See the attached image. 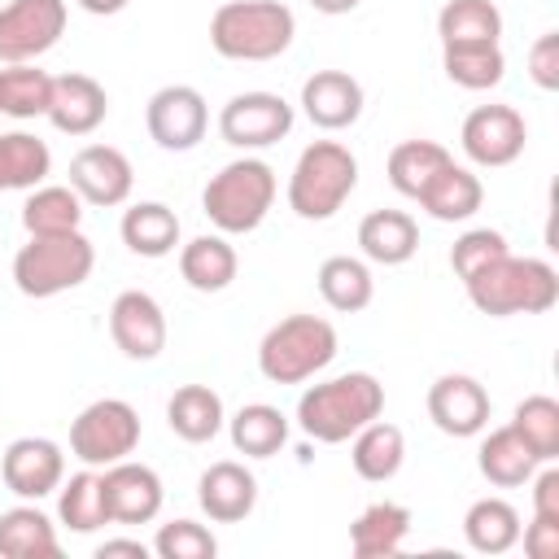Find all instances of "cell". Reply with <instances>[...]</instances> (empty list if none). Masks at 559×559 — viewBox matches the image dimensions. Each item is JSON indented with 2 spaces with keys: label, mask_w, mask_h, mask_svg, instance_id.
I'll list each match as a JSON object with an SVG mask.
<instances>
[{
  "label": "cell",
  "mask_w": 559,
  "mask_h": 559,
  "mask_svg": "<svg viewBox=\"0 0 559 559\" xmlns=\"http://www.w3.org/2000/svg\"><path fill=\"white\" fill-rule=\"evenodd\" d=\"M380 411H384V384L371 371H345L310 384L297 397V428L319 445H341Z\"/></svg>",
  "instance_id": "obj_1"
},
{
  "label": "cell",
  "mask_w": 559,
  "mask_h": 559,
  "mask_svg": "<svg viewBox=\"0 0 559 559\" xmlns=\"http://www.w3.org/2000/svg\"><path fill=\"white\" fill-rule=\"evenodd\" d=\"M463 288H467V301L489 319L546 314L559 301V271L546 258L502 253L489 266H480L472 280H463Z\"/></svg>",
  "instance_id": "obj_2"
},
{
  "label": "cell",
  "mask_w": 559,
  "mask_h": 559,
  "mask_svg": "<svg viewBox=\"0 0 559 559\" xmlns=\"http://www.w3.org/2000/svg\"><path fill=\"white\" fill-rule=\"evenodd\" d=\"M293 35L297 17L280 0H227L210 17V44L227 61H275Z\"/></svg>",
  "instance_id": "obj_3"
},
{
  "label": "cell",
  "mask_w": 559,
  "mask_h": 559,
  "mask_svg": "<svg viewBox=\"0 0 559 559\" xmlns=\"http://www.w3.org/2000/svg\"><path fill=\"white\" fill-rule=\"evenodd\" d=\"M275 192H280V183H275L271 162L245 153V157L227 162L218 175H210V183L201 192V210L223 236H249L271 214Z\"/></svg>",
  "instance_id": "obj_4"
},
{
  "label": "cell",
  "mask_w": 559,
  "mask_h": 559,
  "mask_svg": "<svg viewBox=\"0 0 559 559\" xmlns=\"http://www.w3.org/2000/svg\"><path fill=\"white\" fill-rule=\"evenodd\" d=\"M358 188V157L336 140H314L301 148L288 175V210L306 223L332 218Z\"/></svg>",
  "instance_id": "obj_5"
},
{
  "label": "cell",
  "mask_w": 559,
  "mask_h": 559,
  "mask_svg": "<svg viewBox=\"0 0 559 559\" xmlns=\"http://www.w3.org/2000/svg\"><path fill=\"white\" fill-rule=\"evenodd\" d=\"M336 328L319 314H288L266 328L258 345V371L271 384H306L336 358Z\"/></svg>",
  "instance_id": "obj_6"
},
{
  "label": "cell",
  "mask_w": 559,
  "mask_h": 559,
  "mask_svg": "<svg viewBox=\"0 0 559 559\" xmlns=\"http://www.w3.org/2000/svg\"><path fill=\"white\" fill-rule=\"evenodd\" d=\"M96 266V249L83 231H61V236H31L13 253V284L22 297H57L79 288Z\"/></svg>",
  "instance_id": "obj_7"
},
{
  "label": "cell",
  "mask_w": 559,
  "mask_h": 559,
  "mask_svg": "<svg viewBox=\"0 0 559 559\" xmlns=\"http://www.w3.org/2000/svg\"><path fill=\"white\" fill-rule=\"evenodd\" d=\"M140 445V411L122 397H100L83 406L70 424V454L83 467H109L118 459H131Z\"/></svg>",
  "instance_id": "obj_8"
},
{
  "label": "cell",
  "mask_w": 559,
  "mask_h": 559,
  "mask_svg": "<svg viewBox=\"0 0 559 559\" xmlns=\"http://www.w3.org/2000/svg\"><path fill=\"white\" fill-rule=\"evenodd\" d=\"M66 0H9L0 4V61H39L66 35Z\"/></svg>",
  "instance_id": "obj_9"
},
{
  "label": "cell",
  "mask_w": 559,
  "mask_h": 559,
  "mask_svg": "<svg viewBox=\"0 0 559 559\" xmlns=\"http://www.w3.org/2000/svg\"><path fill=\"white\" fill-rule=\"evenodd\" d=\"M293 105L280 96V92H236L223 109H218V135L240 148V153H253V148H271L280 144L288 131H293Z\"/></svg>",
  "instance_id": "obj_10"
},
{
  "label": "cell",
  "mask_w": 559,
  "mask_h": 559,
  "mask_svg": "<svg viewBox=\"0 0 559 559\" xmlns=\"http://www.w3.org/2000/svg\"><path fill=\"white\" fill-rule=\"evenodd\" d=\"M144 127H148V140L166 153H188L205 140V127H210V105L197 87L188 83H166L148 96L144 105Z\"/></svg>",
  "instance_id": "obj_11"
},
{
  "label": "cell",
  "mask_w": 559,
  "mask_h": 559,
  "mask_svg": "<svg viewBox=\"0 0 559 559\" xmlns=\"http://www.w3.org/2000/svg\"><path fill=\"white\" fill-rule=\"evenodd\" d=\"M459 144H463V153H467L472 166L498 170V166H511L524 153L528 122H524V114L515 105H476L463 118Z\"/></svg>",
  "instance_id": "obj_12"
},
{
  "label": "cell",
  "mask_w": 559,
  "mask_h": 559,
  "mask_svg": "<svg viewBox=\"0 0 559 559\" xmlns=\"http://www.w3.org/2000/svg\"><path fill=\"white\" fill-rule=\"evenodd\" d=\"M0 476L9 493H17L22 502H39L66 480V450L52 437H17L4 445Z\"/></svg>",
  "instance_id": "obj_13"
},
{
  "label": "cell",
  "mask_w": 559,
  "mask_h": 559,
  "mask_svg": "<svg viewBox=\"0 0 559 559\" xmlns=\"http://www.w3.org/2000/svg\"><path fill=\"white\" fill-rule=\"evenodd\" d=\"M109 336L131 362H153L166 349V314L153 293L127 288L109 306Z\"/></svg>",
  "instance_id": "obj_14"
},
{
  "label": "cell",
  "mask_w": 559,
  "mask_h": 559,
  "mask_svg": "<svg viewBox=\"0 0 559 559\" xmlns=\"http://www.w3.org/2000/svg\"><path fill=\"white\" fill-rule=\"evenodd\" d=\"M70 188L83 197V205H100L114 210L131 197L135 188V170L127 162L122 148L114 144H87L70 157Z\"/></svg>",
  "instance_id": "obj_15"
},
{
  "label": "cell",
  "mask_w": 559,
  "mask_h": 559,
  "mask_svg": "<svg viewBox=\"0 0 559 559\" xmlns=\"http://www.w3.org/2000/svg\"><path fill=\"white\" fill-rule=\"evenodd\" d=\"M428 419L445 437H476L489 424V393L476 376L445 371L428 384Z\"/></svg>",
  "instance_id": "obj_16"
},
{
  "label": "cell",
  "mask_w": 559,
  "mask_h": 559,
  "mask_svg": "<svg viewBox=\"0 0 559 559\" xmlns=\"http://www.w3.org/2000/svg\"><path fill=\"white\" fill-rule=\"evenodd\" d=\"M100 485H105V507H109L114 524H148V520H157V511L166 502L162 476L148 463L118 459V463L100 467Z\"/></svg>",
  "instance_id": "obj_17"
},
{
  "label": "cell",
  "mask_w": 559,
  "mask_h": 559,
  "mask_svg": "<svg viewBox=\"0 0 559 559\" xmlns=\"http://www.w3.org/2000/svg\"><path fill=\"white\" fill-rule=\"evenodd\" d=\"M197 502L214 524H240L258 507V476L236 459H218L201 472Z\"/></svg>",
  "instance_id": "obj_18"
},
{
  "label": "cell",
  "mask_w": 559,
  "mask_h": 559,
  "mask_svg": "<svg viewBox=\"0 0 559 559\" xmlns=\"http://www.w3.org/2000/svg\"><path fill=\"white\" fill-rule=\"evenodd\" d=\"M301 109L323 131H345L362 118V83L345 70H314L301 83Z\"/></svg>",
  "instance_id": "obj_19"
},
{
  "label": "cell",
  "mask_w": 559,
  "mask_h": 559,
  "mask_svg": "<svg viewBox=\"0 0 559 559\" xmlns=\"http://www.w3.org/2000/svg\"><path fill=\"white\" fill-rule=\"evenodd\" d=\"M44 118L61 135H92L109 118V96L92 74H57Z\"/></svg>",
  "instance_id": "obj_20"
},
{
  "label": "cell",
  "mask_w": 559,
  "mask_h": 559,
  "mask_svg": "<svg viewBox=\"0 0 559 559\" xmlns=\"http://www.w3.org/2000/svg\"><path fill=\"white\" fill-rule=\"evenodd\" d=\"M358 249L376 266H402L419 249V223L406 210H371L358 223Z\"/></svg>",
  "instance_id": "obj_21"
},
{
  "label": "cell",
  "mask_w": 559,
  "mask_h": 559,
  "mask_svg": "<svg viewBox=\"0 0 559 559\" xmlns=\"http://www.w3.org/2000/svg\"><path fill=\"white\" fill-rule=\"evenodd\" d=\"M57 555H61L57 524L35 502H17L0 511V559H57Z\"/></svg>",
  "instance_id": "obj_22"
},
{
  "label": "cell",
  "mask_w": 559,
  "mask_h": 559,
  "mask_svg": "<svg viewBox=\"0 0 559 559\" xmlns=\"http://www.w3.org/2000/svg\"><path fill=\"white\" fill-rule=\"evenodd\" d=\"M415 201H419V205L428 210V218H437V223H467V218L480 210L485 188H480L476 170L450 162V166H441V170L428 179V188H424Z\"/></svg>",
  "instance_id": "obj_23"
},
{
  "label": "cell",
  "mask_w": 559,
  "mask_h": 559,
  "mask_svg": "<svg viewBox=\"0 0 559 559\" xmlns=\"http://www.w3.org/2000/svg\"><path fill=\"white\" fill-rule=\"evenodd\" d=\"M354 445H349V463H354V472L362 476V480H371V485H384V480H393L397 472H402V459H406V437H402V428L397 424H389V419H371V424H362L354 437H349Z\"/></svg>",
  "instance_id": "obj_24"
},
{
  "label": "cell",
  "mask_w": 559,
  "mask_h": 559,
  "mask_svg": "<svg viewBox=\"0 0 559 559\" xmlns=\"http://www.w3.org/2000/svg\"><path fill=\"white\" fill-rule=\"evenodd\" d=\"M118 236L135 258H166L179 249V214L162 201H135L122 210Z\"/></svg>",
  "instance_id": "obj_25"
},
{
  "label": "cell",
  "mask_w": 559,
  "mask_h": 559,
  "mask_svg": "<svg viewBox=\"0 0 559 559\" xmlns=\"http://www.w3.org/2000/svg\"><path fill=\"white\" fill-rule=\"evenodd\" d=\"M236 271H240V258H236V249L223 231L197 236L179 249V275L197 293H223L236 280Z\"/></svg>",
  "instance_id": "obj_26"
},
{
  "label": "cell",
  "mask_w": 559,
  "mask_h": 559,
  "mask_svg": "<svg viewBox=\"0 0 559 559\" xmlns=\"http://www.w3.org/2000/svg\"><path fill=\"white\" fill-rule=\"evenodd\" d=\"M166 424L179 441L188 445H201V441H214L227 424V411H223V397L210 389V384H183L175 389V397L166 402Z\"/></svg>",
  "instance_id": "obj_27"
},
{
  "label": "cell",
  "mask_w": 559,
  "mask_h": 559,
  "mask_svg": "<svg viewBox=\"0 0 559 559\" xmlns=\"http://www.w3.org/2000/svg\"><path fill=\"white\" fill-rule=\"evenodd\" d=\"M411 537V511L402 502H371L349 524V550L358 559H389Z\"/></svg>",
  "instance_id": "obj_28"
},
{
  "label": "cell",
  "mask_w": 559,
  "mask_h": 559,
  "mask_svg": "<svg viewBox=\"0 0 559 559\" xmlns=\"http://www.w3.org/2000/svg\"><path fill=\"white\" fill-rule=\"evenodd\" d=\"M476 467H480V476H485L489 485L515 489V485H528V476L537 472V454L520 441V432H515L511 424H502V428H493V432L480 441Z\"/></svg>",
  "instance_id": "obj_29"
},
{
  "label": "cell",
  "mask_w": 559,
  "mask_h": 559,
  "mask_svg": "<svg viewBox=\"0 0 559 559\" xmlns=\"http://www.w3.org/2000/svg\"><path fill=\"white\" fill-rule=\"evenodd\" d=\"M79 223H83V197L70 183H39L22 201L26 236H61V231H79Z\"/></svg>",
  "instance_id": "obj_30"
},
{
  "label": "cell",
  "mask_w": 559,
  "mask_h": 559,
  "mask_svg": "<svg viewBox=\"0 0 559 559\" xmlns=\"http://www.w3.org/2000/svg\"><path fill=\"white\" fill-rule=\"evenodd\" d=\"M319 297H323L336 314H358V310H367L371 297H376L371 266H367L362 258H349V253L323 258V266H319Z\"/></svg>",
  "instance_id": "obj_31"
},
{
  "label": "cell",
  "mask_w": 559,
  "mask_h": 559,
  "mask_svg": "<svg viewBox=\"0 0 559 559\" xmlns=\"http://www.w3.org/2000/svg\"><path fill=\"white\" fill-rule=\"evenodd\" d=\"M227 432H231L236 454H245V459H271L288 441V415L280 406H271V402H249V406H240L227 419Z\"/></svg>",
  "instance_id": "obj_32"
},
{
  "label": "cell",
  "mask_w": 559,
  "mask_h": 559,
  "mask_svg": "<svg viewBox=\"0 0 559 559\" xmlns=\"http://www.w3.org/2000/svg\"><path fill=\"white\" fill-rule=\"evenodd\" d=\"M57 520H61V528L83 533V537L96 533V528H105V524H114L109 520V507H105V485H100V472L96 467H83L70 480L57 485Z\"/></svg>",
  "instance_id": "obj_33"
},
{
  "label": "cell",
  "mask_w": 559,
  "mask_h": 559,
  "mask_svg": "<svg viewBox=\"0 0 559 559\" xmlns=\"http://www.w3.org/2000/svg\"><path fill=\"white\" fill-rule=\"evenodd\" d=\"M463 542L476 555H507L520 542V511L507 498H476L463 515Z\"/></svg>",
  "instance_id": "obj_34"
},
{
  "label": "cell",
  "mask_w": 559,
  "mask_h": 559,
  "mask_svg": "<svg viewBox=\"0 0 559 559\" xmlns=\"http://www.w3.org/2000/svg\"><path fill=\"white\" fill-rule=\"evenodd\" d=\"M441 48L454 44H498L502 39V13L493 0H445L437 13Z\"/></svg>",
  "instance_id": "obj_35"
},
{
  "label": "cell",
  "mask_w": 559,
  "mask_h": 559,
  "mask_svg": "<svg viewBox=\"0 0 559 559\" xmlns=\"http://www.w3.org/2000/svg\"><path fill=\"white\" fill-rule=\"evenodd\" d=\"M52 175V153L31 131H4L0 135V192H31Z\"/></svg>",
  "instance_id": "obj_36"
},
{
  "label": "cell",
  "mask_w": 559,
  "mask_h": 559,
  "mask_svg": "<svg viewBox=\"0 0 559 559\" xmlns=\"http://www.w3.org/2000/svg\"><path fill=\"white\" fill-rule=\"evenodd\" d=\"M441 70L454 87L489 92L507 79V57H502V44H454V48H441Z\"/></svg>",
  "instance_id": "obj_37"
},
{
  "label": "cell",
  "mask_w": 559,
  "mask_h": 559,
  "mask_svg": "<svg viewBox=\"0 0 559 559\" xmlns=\"http://www.w3.org/2000/svg\"><path fill=\"white\" fill-rule=\"evenodd\" d=\"M52 100V74L39 70L35 61H17L0 70V114L26 122V118H44Z\"/></svg>",
  "instance_id": "obj_38"
},
{
  "label": "cell",
  "mask_w": 559,
  "mask_h": 559,
  "mask_svg": "<svg viewBox=\"0 0 559 559\" xmlns=\"http://www.w3.org/2000/svg\"><path fill=\"white\" fill-rule=\"evenodd\" d=\"M450 148L437 144V140H402L393 153H389V183L402 192V197H419L428 188V179L450 166Z\"/></svg>",
  "instance_id": "obj_39"
},
{
  "label": "cell",
  "mask_w": 559,
  "mask_h": 559,
  "mask_svg": "<svg viewBox=\"0 0 559 559\" xmlns=\"http://www.w3.org/2000/svg\"><path fill=\"white\" fill-rule=\"evenodd\" d=\"M511 428L520 432V441L537 454V463H555L559 459V402L550 393H528L515 415Z\"/></svg>",
  "instance_id": "obj_40"
},
{
  "label": "cell",
  "mask_w": 559,
  "mask_h": 559,
  "mask_svg": "<svg viewBox=\"0 0 559 559\" xmlns=\"http://www.w3.org/2000/svg\"><path fill=\"white\" fill-rule=\"evenodd\" d=\"M153 555H162V559H214L218 555V542L197 520H170V524L157 528Z\"/></svg>",
  "instance_id": "obj_41"
},
{
  "label": "cell",
  "mask_w": 559,
  "mask_h": 559,
  "mask_svg": "<svg viewBox=\"0 0 559 559\" xmlns=\"http://www.w3.org/2000/svg\"><path fill=\"white\" fill-rule=\"evenodd\" d=\"M502 253H511V249H507V236H502L498 227H467V231L450 245V266H454L459 280H472L480 266H489V262L502 258Z\"/></svg>",
  "instance_id": "obj_42"
},
{
  "label": "cell",
  "mask_w": 559,
  "mask_h": 559,
  "mask_svg": "<svg viewBox=\"0 0 559 559\" xmlns=\"http://www.w3.org/2000/svg\"><path fill=\"white\" fill-rule=\"evenodd\" d=\"M528 79L542 92L559 87V31H546V35L533 39V48H528Z\"/></svg>",
  "instance_id": "obj_43"
},
{
  "label": "cell",
  "mask_w": 559,
  "mask_h": 559,
  "mask_svg": "<svg viewBox=\"0 0 559 559\" xmlns=\"http://www.w3.org/2000/svg\"><path fill=\"white\" fill-rule=\"evenodd\" d=\"M520 537H524V555L528 559H555L559 555V520L533 515L528 524H520Z\"/></svg>",
  "instance_id": "obj_44"
},
{
  "label": "cell",
  "mask_w": 559,
  "mask_h": 559,
  "mask_svg": "<svg viewBox=\"0 0 559 559\" xmlns=\"http://www.w3.org/2000/svg\"><path fill=\"white\" fill-rule=\"evenodd\" d=\"M542 467V463H537ZM533 480V515H546V520H559V467L546 463L542 472L528 476Z\"/></svg>",
  "instance_id": "obj_45"
},
{
  "label": "cell",
  "mask_w": 559,
  "mask_h": 559,
  "mask_svg": "<svg viewBox=\"0 0 559 559\" xmlns=\"http://www.w3.org/2000/svg\"><path fill=\"white\" fill-rule=\"evenodd\" d=\"M153 546H144L140 537H105L96 546V559H114V555H131V559H148Z\"/></svg>",
  "instance_id": "obj_46"
},
{
  "label": "cell",
  "mask_w": 559,
  "mask_h": 559,
  "mask_svg": "<svg viewBox=\"0 0 559 559\" xmlns=\"http://www.w3.org/2000/svg\"><path fill=\"white\" fill-rule=\"evenodd\" d=\"M83 13H96V17H114V13H122L127 9V0H74Z\"/></svg>",
  "instance_id": "obj_47"
},
{
  "label": "cell",
  "mask_w": 559,
  "mask_h": 559,
  "mask_svg": "<svg viewBox=\"0 0 559 559\" xmlns=\"http://www.w3.org/2000/svg\"><path fill=\"white\" fill-rule=\"evenodd\" d=\"M310 9H319V13H328V17H341V13H354L358 0H310Z\"/></svg>",
  "instance_id": "obj_48"
}]
</instances>
